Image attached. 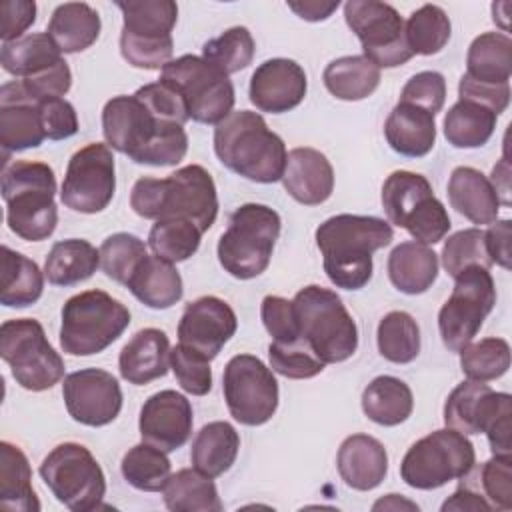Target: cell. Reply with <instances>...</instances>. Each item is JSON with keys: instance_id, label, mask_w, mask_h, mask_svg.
Returning a JSON list of instances; mask_svg holds the SVG:
<instances>
[{"instance_id": "cell-11", "label": "cell", "mask_w": 512, "mask_h": 512, "mask_svg": "<svg viewBox=\"0 0 512 512\" xmlns=\"http://www.w3.org/2000/svg\"><path fill=\"white\" fill-rule=\"evenodd\" d=\"M0 356L24 390L44 392L64 378V360L48 342L42 324L34 318L2 322Z\"/></svg>"}, {"instance_id": "cell-42", "label": "cell", "mask_w": 512, "mask_h": 512, "mask_svg": "<svg viewBox=\"0 0 512 512\" xmlns=\"http://www.w3.org/2000/svg\"><path fill=\"white\" fill-rule=\"evenodd\" d=\"M498 116L476 102L458 100L444 116V136L454 148H480L494 134Z\"/></svg>"}, {"instance_id": "cell-61", "label": "cell", "mask_w": 512, "mask_h": 512, "mask_svg": "<svg viewBox=\"0 0 512 512\" xmlns=\"http://www.w3.org/2000/svg\"><path fill=\"white\" fill-rule=\"evenodd\" d=\"M340 6V2H322V0H304V2H288V8L292 12H296L302 20L308 22H320L326 20L336 8Z\"/></svg>"}, {"instance_id": "cell-19", "label": "cell", "mask_w": 512, "mask_h": 512, "mask_svg": "<svg viewBox=\"0 0 512 512\" xmlns=\"http://www.w3.org/2000/svg\"><path fill=\"white\" fill-rule=\"evenodd\" d=\"M62 398L72 420L84 426H106L122 410L118 380L102 368H82L64 378Z\"/></svg>"}, {"instance_id": "cell-30", "label": "cell", "mask_w": 512, "mask_h": 512, "mask_svg": "<svg viewBox=\"0 0 512 512\" xmlns=\"http://www.w3.org/2000/svg\"><path fill=\"white\" fill-rule=\"evenodd\" d=\"M388 278L404 294H424L438 278V254L416 240L400 242L388 256Z\"/></svg>"}, {"instance_id": "cell-2", "label": "cell", "mask_w": 512, "mask_h": 512, "mask_svg": "<svg viewBox=\"0 0 512 512\" xmlns=\"http://www.w3.org/2000/svg\"><path fill=\"white\" fill-rule=\"evenodd\" d=\"M394 240L392 226L378 216L336 214L316 228V244L328 280L344 290H360L372 278V254Z\"/></svg>"}, {"instance_id": "cell-56", "label": "cell", "mask_w": 512, "mask_h": 512, "mask_svg": "<svg viewBox=\"0 0 512 512\" xmlns=\"http://www.w3.org/2000/svg\"><path fill=\"white\" fill-rule=\"evenodd\" d=\"M38 108L48 140H66L78 132V114L66 98L42 100Z\"/></svg>"}, {"instance_id": "cell-51", "label": "cell", "mask_w": 512, "mask_h": 512, "mask_svg": "<svg viewBox=\"0 0 512 512\" xmlns=\"http://www.w3.org/2000/svg\"><path fill=\"white\" fill-rule=\"evenodd\" d=\"M442 266L452 278H456L462 270L470 266L490 268L492 260L486 250L484 230L466 228L448 236L442 246Z\"/></svg>"}, {"instance_id": "cell-47", "label": "cell", "mask_w": 512, "mask_h": 512, "mask_svg": "<svg viewBox=\"0 0 512 512\" xmlns=\"http://www.w3.org/2000/svg\"><path fill=\"white\" fill-rule=\"evenodd\" d=\"M460 368L468 380H496L510 368V344L494 336L470 342L460 350Z\"/></svg>"}, {"instance_id": "cell-17", "label": "cell", "mask_w": 512, "mask_h": 512, "mask_svg": "<svg viewBox=\"0 0 512 512\" xmlns=\"http://www.w3.org/2000/svg\"><path fill=\"white\" fill-rule=\"evenodd\" d=\"M344 18L360 40L364 56L378 68H396L414 56L406 44L404 20L392 4L350 0L344 4Z\"/></svg>"}, {"instance_id": "cell-43", "label": "cell", "mask_w": 512, "mask_h": 512, "mask_svg": "<svg viewBox=\"0 0 512 512\" xmlns=\"http://www.w3.org/2000/svg\"><path fill=\"white\" fill-rule=\"evenodd\" d=\"M120 470L132 488L142 492H160L172 474V464L164 450L148 442H140L124 454Z\"/></svg>"}, {"instance_id": "cell-5", "label": "cell", "mask_w": 512, "mask_h": 512, "mask_svg": "<svg viewBox=\"0 0 512 512\" xmlns=\"http://www.w3.org/2000/svg\"><path fill=\"white\" fill-rule=\"evenodd\" d=\"M56 176L46 162L14 160L2 172L8 228L22 240L42 242L58 224Z\"/></svg>"}, {"instance_id": "cell-6", "label": "cell", "mask_w": 512, "mask_h": 512, "mask_svg": "<svg viewBox=\"0 0 512 512\" xmlns=\"http://www.w3.org/2000/svg\"><path fill=\"white\" fill-rule=\"evenodd\" d=\"M292 304L300 336L324 364H338L354 356L358 328L334 290L310 284L296 292Z\"/></svg>"}, {"instance_id": "cell-14", "label": "cell", "mask_w": 512, "mask_h": 512, "mask_svg": "<svg viewBox=\"0 0 512 512\" xmlns=\"http://www.w3.org/2000/svg\"><path fill=\"white\" fill-rule=\"evenodd\" d=\"M40 476L60 504L72 512L100 508L106 478L92 452L78 442L54 446L40 464Z\"/></svg>"}, {"instance_id": "cell-38", "label": "cell", "mask_w": 512, "mask_h": 512, "mask_svg": "<svg viewBox=\"0 0 512 512\" xmlns=\"http://www.w3.org/2000/svg\"><path fill=\"white\" fill-rule=\"evenodd\" d=\"M414 408L410 386L396 376H376L362 392V410L368 420L380 426H398L406 422Z\"/></svg>"}, {"instance_id": "cell-25", "label": "cell", "mask_w": 512, "mask_h": 512, "mask_svg": "<svg viewBox=\"0 0 512 512\" xmlns=\"http://www.w3.org/2000/svg\"><path fill=\"white\" fill-rule=\"evenodd\" d=\"M282 184L296 202L318 206L332 196L334 168L320 150L300 146L286 156Z\"/></svg>"}, {"instance_id": "cell-59", "label": "cell", "mask_w": 512, "mask_h": 512, "mask_svg": "<svg viewBox=\"0 0 512 512\" xmlns=\"http://www.w3.org/2000/svg\"><path fill=\"white\" fill-rule=\"evenodd\" d=\"M510 238H512V222L510 220H496L490 224V228L484 232L486 250L492 260V264H498L502 268H510Z\"/></svg>"}, {"instance_id": "cell-29", "label": "cell", "mask_w": 512, "mask_h": 512, "mask_svg": "<svg viewBox=\"0 0 512 512\" xmlns=\"http://www.w3.org/2000/svg\"><path fill=\"white\" fill-rule=\"evenodd\" d=\"M386 142L406 158L426 156L436 144L434 114L414 104L398 102L384 122Z\"/></svg>"}, {"instance_id": "cell-3", "label": "cell", "mask_w": 512, "mask_h": 512, "mask_svg": "<svg viewBox=\"0 0 512 512\" xmlns=\"http://www.w3.org/2000/svg\"><path fill=\"white\" fill-rule=\"evenodd\" d=\"M132 210L146 220L184 218L208 232L218 216V194L210 172L188 164L166 178H138L130 192Z\"/></svg>"}, {"instance_id": "cell-35", "label": "cell", "mask_w": 512, "mask_h": 512, "mask_svg": "<svg viewBox=\"0 0 512 512\" xmlns=\"http://www.w3.org/2000/svg\"><path fill=\"white\" fill-rule=\"evenodd\" d=\"M0 270V302L4 306L26 308L40 300L44 290V272L32 258L4 244L0 254Z\"/></svg>"}, {"instance_id": "cell-63", "label": "cell", "mask_w": 512, "mask_h": 512, "mask_svg": "<svg viewBox=\"0 0 512 512\" xmlns=\"http://www.w3.org/2000/svg\"><path fill=\"white\" fill-rule=\"evenodd\" d=\"M402 508H408V510H418V506L406 498H400V494H388L386 498H380L372 510H402Z\"/></svg>"}, {"instance_id": "cell-9", "label": "cell", "mask_w": 512, "mask_h": 512, "mask_svg": "<svg viewBox=\"0 0 512 512\" xmlns=\"http://www.w3.org/2000/svg\"><path fill=\"white\" fill-rule=\"evenodd\" d=\"M124 24L120 32V54L144 70H162L174 52L172 30L178 20V6L172 0H128L116 2Z\"/></svg>"}, {"instance_id": "cell-7", "label": "cell", "mask_w": 512, "mask_h": 512, "mask_svg": "<svg viewBox=\"0 0 512 512\" xmlns=\"http://www.w3.org/2000/svg\"><path fill=\"white\" fill-rule=\"evenodd\" d=\"M282 220L266 204H242L228 220L226 232L218 240L220 266L238 280L260 276L272 258L280 236Z\"/></svg>"}, {"instance_id": "cell-31", "label": "cell", "mask_w": 512, "mask_h": 512, "mask_svg": "<svg viewBox=\"0 0 512 512\" xmlns=\"http://www.w3.org/2000/svg\"><path fill=\"white\" fill-rule=\"evenodd\" d=\"M126 288L148 308L166 310L174 306L182 294V276L176 266L160 256H146L126 282Z\"/></svg>"}, {"instance_id": "cell-49", "label": "cell", "mask_w": 512, "mask_h": 512, "mask_svg": "<svg viewBox=\"0 0 512 512\" xmlns=\"http://www.w3.org/2000/svg\"><path fill=\"white\" fill-rule=\"evenodd\" d=\"M462 480L482 494L490 510L506 512L512 508V456L492 454L480 468L474 464Z\"/></svg>"}, {"instance_id": "cell-16", "label": "cell", "mask_w": 512, "mask_h": 512, "mask_svg": "<svg viewBox=\"0 0 512 512\" xmlns=\"http://www.w3.org/2000/svg\"><path fill=\"white\" fill-rule=\"evenodd\" d=\"M222 392L230 416L240 424L260 426L276 414L278 382L258 356H232L224 368Z\"/></svg>"}, {"instance_id": "cell-21", "label": "cell", "mask_w": 512, "mask_h": 512, "mask_svg": "<svg viewBox=\"0 0 512 512\" xmlns=\"http://www.w3.org/2000/svg\"><path fill=\"white\" fill-rule=\"evenodd\" d=\"M192 404L176 390H160L152 394L140 408L138 430L142 442L164 452L182 448L192 434Z\"/></svg>"}, {"instance_id": "cell-20", "label": "cell", "mask_w": 512, "mask_h": 512, "mask_svg": "<svg viewBox=\"0 0 512 512\" xmlns=\"http://www.w3.org/2000/svg\"><path fill=\"white\" fill-rule=\"evenodd\" d=\"M236 328V312L226 300L218 296H200L186 304L178 322V340L206 360H214L224 344L236 334Z\"/></svg>"}, {"instance_id": "cell-52", "label": "cell", "mask_w": 512, "mask_h": 512, "mask_svg": "<svg viewBox=\"0 0 512 512\" xmlns=\"http://www.w3.org/2000/svg\"><path fill=\"white\" fill-rule=\"evenodd\" d=\"M268 358L274 372L292 380L314 378L326 366L302 336L294 342H272L268 346Z\"/></svg>"}, {"instance_id": "cell-54", "label": "cell", "mask_w": 512, "mask_h": 512, "mask_svg": "<svg viewBox=\"0 0 512 512\" xmlns=\"http://www.w3.org/2000/svg\"><path fill=\"white\" fill-rule=\"evenodd\" d=\"M446 100V80L436 70H424L414 74L402 88L400 102L424 108L430 114H438Z\"/></svg>"}, {"instance_id": "cell-34", "label": "cell", "mask_w": 512, "mask_h": 512, "mask_svg": "<svg viewBox=\"0 0 512 512\" xmlns=\"http://www.w3.org/2000/svg\"><path fill=\"white\" fill-rule=\"evenodd\" d=\"M0 62L8 74L26 80L56 68L64 58L46 32H36L12 42H2Z\"/></svg>"}, {"instance_id": "cell-18", "label": "cell", "mask_w": 512, "mask_h": 512, "mask_svg": "<svg viewBox=\"0 0 512 512\" xmlns=\"http://www.w3.org/2000/svg\"><path fill=\"white\" fill-rule=\"evenodd\" d=\"M116 192V164L108 144L92 142L76 150L66 166L60 200L80 214L108 208Z\"/></svg>"}, {"instance_id": "cell-10", "label": "cell", "mask_w": 512, "mask_h": 512, "mask_svg": "<svg viewBox=\"0 0 512 512\" xmlns=\"http://www.w3.org/2000/svg\"><path fill=\"white\" fill-rule=\"evenodd\" d=\"M382 206L388 222L404 228L420 244L440 242L452 222L444 204L434 196L426 176L396 170L382 184Z\"/></svg>"}, {"instance_id": "cell-53", "label": "cell", "mask_w": 512, "mask_h": 512, "mask_svg": "<svg viewBox=\"0 0 512 512\" xmlns=\"http://www.w3.org/2000/svg\"><path fill=\"white\" fill-rule=\"evenodd\" d=\"M170 368L180 388L192 396H206L212 390L210 360L178 342L170 350Z\"/></svg>"}, {"instance_id": "cell-13", "label": "cell", "mask_w": 512, "mask_h": 512, "mask_svg": "<svg viewBox=\"0 0 512 512\" xmlns=\"http://www.w3.org/2000/svg\"><path fill=\"white\" fill-rule=\"evenodd\" d=\"M158 80L178 92L194 122L218 124L234 108L232 80L202 56L184 54L170 60Z\"/></svg>"}, {"instance_id": "cell-45", "label": "cell", "mask_w": 512, "mask_h": 512, "mask_svg": "<svg viewBox=\"0 0 512 512\" xmlns=\"http://www.w3.org/2000/svg\"><path fill=\"white\" fill-rule=\"evenodd\" d=\"M452 24L448 14L436 6V4H424L418 10H414L406 24V44L412 50V54L420 56H432L438 54L450 40Z\"/></svg>"}, {"instance_id": "cell-33", "label": "cell", "mask_w": 512, "mask_h": 512, "mask_svg": "<svg viewBox=\"0 0 512 512\" xmlns=\"http://www.w3.org/2000/svg\"><path fill=\"white\" fill-rule=\"evenodd\" d=\"M240 450V436L226 420L204 424L192 440L190 460L196 470L210 478H218L232 468Z\"/></svg>"}, {"instance_id": "cell-28", "label": "cell", "mask_w": 512, "mask_h": 512, "mask_svg": "<svg viewBox=\"0 0 512 512\" xmlns=\"http://www.w3.org/2000/svg\"><path fill=\"white\" fill-rule=\"evenodd\" d=\"M450 206L472 224H494L500 200L488 176L472 166H458L448 180Z\"/></svg>"}, {"instance_id": "cell-15", "label": "cell", "mask_w": 512, "mask_h": 512, "mask_svg": "<svg viewBox=\"0 0 512 512\" xmlns=\"http://www.w3.org/2000/svg\"><path fill=\"white\" fill-rule=\"evenodd\" d=\"M450 298L438 312V330L448 350L460 352L480 332L496 304V286L488 268L470 266L454 278Z\"/></svg>"}, {"instance_id": "cell-62", "label": "cell", "mask_w": 512, "mask_h": 512, "mask_svg": "<svg viewBox=\"0 0 512 512\" xmlns=\"http://www.w3.org/2000/svg\"><path fill=\"white\" fill-rule=\"evenodd\" d=\"M496 190V196L500 200V204L510 206V162L506 158V154L500 158V162L492 168V176L488 178Z\"/></svg>"}, {"instance_id": "cell-36", "label": "cell", "mask_w": 512, "mask_h": 512, "mask_svg": "<svg viewBox=\"0 0 512 512\" xmlns=\"http://www.w3.org/2000/svg\"><path fill=\"white\" fill-rule=\"evenodd\" d=\"M0 506L14 512H38L32 468L26 454L12 442H0Z\"/></svg>"}, {"instance_id": "cell-40", "label": "cell", "mask_w": 512, "mask_h": 512, "mask_svg": "<svg viewBox=\"0 0 512 512\" xmlns=\"http://www.w3.org/2000/svg\"><path fill=\"white\" fill-rule=\"evenodd\" d=\"M512 74V40L502 32L476 36L466 54V76L486 84H508Z\"/></svg>"}, {"instance_id": "cell-1", "label": "cell", "mask_w": 512, "mask_h": 512, "mask_svg": "<svg viewBox=\"0 0 512 512\" xmlns=\"http://www.w3.org/2000/svg\"><path fill=\"white\" fill-rule=\"evenodd\" d=\"M102 132L110 148L136 164L176 166L188 152L184 126L158 118L136 94L104 104Z\"/></svg>"}, {"instance_id": "cell-26", "label": "cell", "mask_w": 512, "mask_h": 512, "mask_svg": "<svg viewBox=\"0 0 512 512\" xmlns=\"http://www.w3.org/2000/svg\"><path fill=\"white\" fill-rule=\"evenodd\" d=\"M338 474L348 488L368 492L382 484L388 474V454L380 440L368 434L348 436L336 456Z\"/></svg>"}, {"instance_id": "cell-48", "label": "cell", "mask_w": 512, "mask_h": 512, "mask_svg": "<svg viewBox=\"0 0 512 512\" xmlns=\"http://www.w3.org/2000/svg\"><path fill=\"white\" fill-rule=\"evenodd\" d=\"M254 52L256 44L246 26H232L202 46V58L228 76L248 68Z\"/></svg>"}, {"instance_id": "cell-50", "label": "cell", "mask_w": 512, "mask_h": 512, "mask_svg": "<svg viewBox=\"0 0 512 512\" xmlns=\"http://www.w3.org/2000/svg\"><path fill=\"white\" fill-rule=\"evenodd\" d=\"M146 256L148 248L144 240L128 232L110 234L100 244V266L104 274L124 286Z\"/></svg>"}, {"instance_id": "cell-60", "label": "cell", "mask_w": 512, "mask_h": 512, "mask_svg": "<svg viewBox=\"0 0 512 512\" xmlns=\"http://www.w3.org/2000/svg\"><path fill=\"white\" fill-rule=\"evenodd\" d=\"M448 510H458V512H462V510L464 512L466 510L490 512V506H488V502L482 498V494L478 490H474L470 484H466L462 480L458 490L448 500H444V504H442V512H448Z\"/></svg>"}, {"instance_id": "cell-39", "label": "cell", "mask_w": 512, "mask_h": 512, "mask_svg": "<svg viewBox=\"0 0 512 512\" xmlns=\"http://www.w3.org/2000/svg\"><path fill=\"white\" fill-rule=\"evenodd\" d=\"M326 90L346 102L368 98L380 84V68L364 54H352L332 60L322 74Z\"/></svg>"}, {"instance_id": "cell-44", "label": "cell", "mask_w": 512, "mask_h": 512, "mask_svg": "<svg viewBox=\"0 0 512 512\" xmlns=\"http://www.w3.org/2000/svg\"><path fill=\"white\" fill-rule=\"evenodd\" d=\"M378 352L394 364H408L420 354V328L404 310L388 312L376 332Z\"/></svg>"}, {"instance_id": "cell-46", "label": "cell", "mask_w": 512, "mask_h": 512, "mask_svg": "<svg viewBox=\"0 0 512 512\" xmlns=\"http://www.w3.org/2000/svg\"><path fill=\"white\" fill-rule=\"evenodd\" d=\"M202 232L184 218H162L150 228L148 246L156 256L172 264L188 260L200 248Z\"/></svg>"}, {"instance_id": "cell-24", "label": "cell", "mask_w": 512, "mask_h": 512, "mask_svg": "<svg viewBox=\"0 0 512 512\" xmlns=\"http://www.w3.org/2000/svg\"><path fill=\"white\" fill-rule=\"evenodd\" d=\"M46 140L38 102L26 98L18 80L0 88V146L4 154L38 148Z\"/></svg>"}, {"instance_id": "cell-58", "label": "cell", "mask_w": 512, "mask_h": 512, "mask_svg": "<svg viewBox=\"0 0 512 512\" xmlns=\"http://www.w3.org/2000/svg\"><path fill=\"white\" fill-rule=\"evenodd\" d=\"M0 16H2V26H0L2 42L18 40L36 22V2L6 0L0 4Z\"/></svg>"}, {"instance_id": "cell-22", "label": "cell", "mask_w": 512, "mask_h": 512, "mask_svg": "<svg viewBox=\"0 0 512 512\" xmlns=\"http://www.w3.org/2000/svg\"><path fill=\"white\" fill-rule=\"evenodd\" d=\"M306 90V72L296 60L270 58L252 72L248 94L260 112L284 114L304 100Z\"/></svg>"}, {"instance_id": "cell-8", "label": "cell", "mask_w": 512, "mask_h": 512, "mask_svg": "<svg viewBox=\"0 0 512 512\" xmlns=\"http://www.w3.org/2000/svg\"><path fill=\"white\" fill-rule=\"evenodd\" d=\"M130 324V310L104 290H84L62 306L60 346L72 356H92L116 342Z\"/></svg>"}, {"instance_id": "cell-27", "label": "cell", "mask_w": 512, "mask_h": 512, "mask_svg": "<svg viewBox=\"0 0 512 512\" xmlns=\"http://www.w3.org/2000/svg\"><path fill=\"white\" fill-rule=\"evenodd\" d=\"M170 340L160 328L138 330L120 350V376L136 386L166 376L170 368Z\"/></svg>"}, {"instance_id": "cell-12", "label": "cell", "mask_w": 512, "mask_h": 512, "mask_svg": "<svg viewBox=\"0 0 512 512\" xmlns=\"http://www.w3.org/2000/svg\"><path fill=\"white\" fill-rule=\"evenodd\" d=\"M476 464V452L466 434L440 428L414 442L400 462L402 480L416 490H436L466 476Z\"/></svg>"}, {"instance_id": "cell-41", "label": "cell", "mask_w": 512, "mask_h": 512, "mask_svg": "<svg viewBox=\"0 0 512 512\" xmlns=\"http://www.w3.org/2000/svg\"><path fill=\"white\" fill-rule=\"evenodd\" d=\"M164 504L172 512H220L222 502L210 476L196 468L170 474L164 486Z\"/></svg>"}, {"instance_id": "cell-23", "label": "cell", "mask_w": 512, "mask_h": 512, "mask_svg": "<svg viewBox=\"0 0 512 512\" xmlns=\"http://www.w3.org/2000/svg\"><path fill=\"white\" fill-rule=\"evenodd\" d=\"M506 410H512L508 392H494L484 382L464 380L444 402V424L462 434H480Z\"/></svg>"}, {"instance_id": "cell-57", "label": "cell", "mask_w": 512, "mask_h": 512, "mask_svg": "<svg viewBox=\"0 0 512 512\" xmlns=\"http://www.w3.org/2000/svg\"><path fill=\"white\" fill-rule=\"evenodd\" d=\"M458 96H460V100H470V102L482 104L498 116L510 104V84L476 82L464 74L458 82Z\"/></svg>"}, {"instance_id": "cell-37", "label": "cell", "mask_w": 512, "mask_h": 512, "mask_svg": "<svg viewBox=\"0 0 512 512\" xmlns=\"http://www.w3.org/2000/svg\"><path fill=\"white\" fill-rule=\"evenodd\" d=\"M100 266V250L88 240L68 238L56 242L46 260L44 276L54 286H74L88 280Z\"/></svg>"}, {"instance_id": "cell-55", "label": "cell", "mask_w": 512, "mask_h": 512, "mask_svg": "<svg viewBox=\"0 0 512 512\" xmlns=\"http://www.w3.org/2000/svg\"><path fill=\"white\" fill-rule=\"evenodd\" d=\"M260 318L272 342H294L300 338V326L292 300L282 296H264L260 304Z\"/></svg>"}, {"instance_id": "cell-4", "label": "cell", "mask_w": 512, "mask_h": 512, "mask_svg": "<svg viewBox=\"0 0 512 512\" xmlns=\"http://www.w3.org/2000/svg\"><path fill=\"white\" fill-rule=\"evenodd\" d=\"M214 152L226 168L258 184L282 180L288 156L284 140L252 110L230 112L216 124Z\"/></svg>"}, {"instance_id": "cell-32", "label": "cell", "mask_w": 512, "mask_h": 512, "mask_svg": "<svg viewBox=\"0 0 512 512\" xmlns=\"http://www.w3.org/2000/svg\"><path fill=\"white\" fill-rule=\"evenodd\" d=\"M102 30L100 14L86 2H64L50 16L46 34L62 54H76L90 48Z\"/></svg>"}]
</instances>
